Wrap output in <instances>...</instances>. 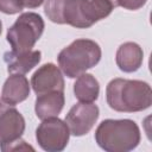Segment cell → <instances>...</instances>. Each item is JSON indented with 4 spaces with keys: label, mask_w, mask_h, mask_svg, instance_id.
Returning <instances> with one entry per match:
<instances>
[{
    "label": "cell",
    "mask_w": 152,
    "mask_h": 152,
    "mask_svg": "<svg viewBox=\"0 0 152 152\" xmlns=\"http://www.w3.org/2000/svg\"><path fill=\"white\" fill-rule=\"evenodd\" d=\"M25 131V119L13 107L0 110V150L20 139Z\"/></svg>",
    "instance_id": "cell-8"
},
{
    "label": "cell",
    "mask_w": 152,
    "mask_h": 152,
    "mask_svg": "<svg viewBox=\"0 0 152 152\" xmlns=\"http://www.w3.org/2000/svg\"><path fill=\"white\" fill-rule=\"evenodd\" d=\"M24 8L23 0H0V12L5 14H15Z\"/></svg>",
    "instance_id": "cell-16"
},
{
    "label": "cell",
    "mask_w": 152,
    "mask_h": 152,
    "mask_svg": "<svg viewBox=\"0 0 152 152\" xmlns=\"http://www.w3.org/2000/svg\"><path fill=\"white\" fill-rule=\"evenodd\" d=\"M146 2H147V0H116L118 6L124 7V8H126V10H129V11L139 10V8H141Z\"/></svg>",
    "instance_id": "cell-17"
},
{
    "label": "cell",
    "mask_w": 152,
    "mask_h": 152,
    "mask_svg": "<svg viewBox=\"0 0 152 152\" xmlns=\"http://www.w3.org/2000/svg\"><path fill=\"white\" fill-rule=\"evenodd\" d=\"M144 61V52L140 45L133 42L121 44L115 55V62L119 69L124 72L137 71Z\"/></svg>",
    "instance_id": "cell-13"
},
{
    "label": "cell",
    "mask_w": 152,
    "mask_h": 152,
    "mask_svg": "<svg viewBox=\"0 0 152 152\" xmlns=\"http://www.w3.org/2000/svg\"><path fill=\"white\" fill-rule=\"evenodd\" d=\"M37 95L53 90L64 91V78L61 69L53 63H45L38 68L31 77V84Z\"/></svg>",
    "instance_id": "cell-9"
},
{
    "label": "cell",
    "mask_w": 152,
    "mask_h": 152,
    "mask_svg": "<svg viewBox=\"0 0 152 152\" xmlns=\"http://www.w3.org/2000/svg\"><path fill=\"white\" fill-rule=\"evenodd\" d=\"M1 31H2V23H1V20H0V34H1Z\"/></svg>",
    "instance_id": "cell-21"
},
{
    "label": "cell",
    "mask_w": 152,
    "mask_h": 152,
    "mask_svg": "<svg viewBox=\"0 0 152 152\" xmlns=\"http://www.w3.org/2000/svg\"><path fill=\"white\" fill-rule=\"evenodd\" d=\"M95 141L107 152H128L139 145L140 129L129 119H107L97 126Z\"/></svg>",
    "instance_id": "cell-2"
},
{
    "label": "cell",
    "mask_w": 152,
    "mask_h": 152,
    "mask_svg": "<svg viewBox=\"0 0 152 152\" xmlns=\"http://www.w3.org/2000/svg\"><path fill=\"white\" fill-rule=\"evenodd\" d=\"M44 20L34 12H25L19 15L14 24L7 30L6 39L12 51H31L44 31Z\"/></svg>",
    "instance_id": "cell-5"
},
{
    "label": "cell",
    "mask_w": 152,
    "mask_h": 152,
    "mask_svg": "<svg viewBox=\"0 0 152 152\" xmlns=\"http://www.w3.org/2000/svg\"><path fill=\"white\" fill-rule=\"evenodd\" d=\"M101 48L91 39H76L61 50L57 57L61 71L69 78H76L101 59Z\"/></svg>",
    "instance_id": "cell-3"
},
{
    "label": "cell",
    "mask_w": 152,
    "mask_h": 152,
    "mask_svg": "<svg viewBox=\"0 0 152 152\" xmlns=\"http://www.w3.org/2000/svg\"><path fill=\"white\" fill-rule=\"evenodd\" d=\"M106 99L108 106L116 112H141L152 104V90L144 81L114 78L107 84Z\"/></svg>",
    "instance_id": "cell-1"
},
{
    "label": "cell",
    "mask_w": 152,
    "mask_h": 152,
    "mask_svg": "<svg viewBox=\"0 0 152 152\" xmlns=\"http://www.w3.org/2000/svg\"><path fill=\"white\" fill-rule=\"evenodd\" d=\"M74 94L80 102H94L100 94L99 81L91 74H82L76 77L74 83Z\"/></svg>",
    "instance_id": "cell-14"
},
{
    "label": "cell",
    "mask_w": 152,
    "mask_h": 152,
    "mask_svg": "<svg viewBox=\"0 0 152 152\" xmlns=\"http://www.w3.org/2000/svg\"><path fill=\"white\" fill-rule=\"evenodd\" d=\"M110 1H112V2H113V4H114V6H115V7H116V6H118V4H116V0H110Z\"/></svg>",
    "instance_id": "cell-20"
},
{
    "label": "cell",
    "mask_w": 152,
    "mask_h": 152,
    "mask_svg": "<svg viewBox=\"0 0 152 152\" xmlns=\"http://www.w3.org/2000/svg\"><path fill=\"white\" fill-rule=\"evenodd\" d=\"M114 8L110 0H65L63 23L76 28H88L108 17Z\"/></svg>",
    "instance_id": "cell-4"
},
{
    "label": "cell",
    "mask_w": 152,
    "mask_h": 152,
    "mask_svg": "<svg viewBox=\"0 0 152 152\" xmlns=\"http://www.w3.org/2000/svg\"><path fill=\"white\" fill-rule=\"evenodd\" d=\"M1 108H2V103H1V101H0V110H1Z\"/></svg>",
    "instance_id": "cell-22"
},
{
    "label": "cell",
    "mask_w": 152,
    "mask_h": 152,
    "mask_svg": "<svg viewBox=\"0 0 152 152\" xmlns=\"http://www.w3.org/2000/svg\"><path fill=\"white\" fill-rule=\"evenodd\" d=\"M42 58L39 50H31L26 52L7 51L4 55V61L7 64V71L11 74H26L32 70Z\"/></svg>",
    "instance_id": "cell-12"
},
{
    "label": "cell",
    "mask_w": 152,
    "mask_h": 152,
    "mask_svg": "<svg viewBox=\"0 0 152 152\" xmlns=\"http://www.w3.org/2000/svg\"><path fill=\"white\" fill-rule=\"evenodd\" d=\"M65 97L64 91L62 90H53L45 94L37 95L34 102V112L37 118L40 120L58 116L64 107Z\"/></svg>",
    "instance_id": "cell-11"
},
{
    "label": "cell",
    "mask_w": 152,
    "mask_h": 152,
    "mask_svg": "<svg viewBox=\"0 0 152 152\" xmlns=\"http://www.w3.org/2000/svg\"><path fill=\"white\" fill-rule=\"evenodd\" d=\"M45 0H23L24 8H37L39 7Z\"/></svg>",
    "instance_id": "cell-19"
},
{
    "label": "cell",
    "mask_w": 152,
    "mask_h": 152,
    "mask_svg": "<svg viewBox=\"0 0 152 152\" xmlns=\"http://www.w3.org/2000/svg\"><path fill=\"white\" fill-rule=\"evenodd\" d=\"M30 95V83L23 74H12L7 77L1 90V101L8 106H15L25 101Z\"/></svg>",
    "instance_id": "cell-10"
},
{
    "label": "cell",
    "mask_w": 152,
    "mask_h": 152,
    "mask_svg": "<svg viewBox=\"0 0 152 152\" xmlns=\"http://www.w3.org/2000/svg\"><path fill=\"white\" fill-rule=\"evenodd\" d=\"M100 115L99 107L94 102H78L74 104L65 116V124L70 134L82 137L90 132Z\"/></svg>",
    "instance_id": "cell-7"
},
{
    "label": "cell",
    "mask_w": 152,
    "mask_h": 152,
    "mask_svg": "<svg viewBox=\"0 0 152 152\" xmlns=\"http://www.w3.org/2000/svg\"><path fill=\"white\" fill-rule=\"evenodd\" d=\"M70 131L65 121L57 116L42 120L36 129V139L38 145L48 152L63 151L69 141Z\"/></svg>",
    "instance_id": "cell-6"
},
{
    "label": "cell",
    "mask_w": 152,
    "mask_h": 152,
    "mask_svg": "<svg viewBox=\"0 0 152 152\" xmlns=\"http://www.w3.org/2000/svg\"><path fill=\"white\" fill-rule=\"evenodd\" d=\"M65 0H45L44 11L46 17L56 24H64L63 23V5Z\"/></svg>",
    "instance_id": "cell-15"
},
{
    "label": "cell",
    "mask_w": 152,
    "mask_h": 152,
    "mask_svg": "<svg viewBox=\"0 0 152 152\" xmlns=\"http://www.w3.org/2000/svg\"><path fill=\"white\" fill-rule=\"evenodd\" d=\"M23 150H31V151H34V148H33L32 146L27 145L26 141H24V140H21V139L15 140L14 142H12L11 145H8V146H6V147L4 148L5 152H7V151H23Z\"/></svg>",
    "instance_id": "cell-18"
}]
</instances>
